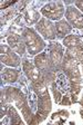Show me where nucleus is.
Returning a JSON list of instances; mask_svg holds the SVG:
<instances>
[{"mask_svg":"<svg viewBox=\"0 0 83 125\" xmlns=\"http://www.w3.org/2000/svg\"><path fill=\"white\" fill-rule=\"evenodd\" d=\"M47 18L49 19H53V20H57V19H60L63 16V7L62 5L60 3H49L45 7L42 9L41 11Z\"/></svg>","mask_w":83,"mask_h":125,"instance_id":"obj_1","label":"nucleus"},{"mask_svg":"<svg viewBox=\"0 0 83 125\" xmlns=\"http://www.w3.org/2000/svg\"><path fill=\"white\" fill-rule=\"evenodd\" d=\"M39 32L44 36L45 38H49V39H53L55 37V26L52 25L51 21H49L47 18H42L41 20L39 21L38 26H37Z\"/></svg>","mask_w":83,"mask_h":125,"instance_id":"obj_2","label":"nucleus"},{"mask_svg":"<svg viewBox=\"0 0 83 125\" xmlns=\"http://www.w3.org/2000/svg\"><path fill=\"white\" fill-rule=\"evenodd\" d=\"M67 18L74 27L83 28V16L73 7H69L67 10Z\"/></svg>","mask_w":83,"mask_h":125,"instance_id":"obj_3","label":"nucleus"},{"mask_svg":"<svg viewBox=\"0 0 83 125\" xmlns=\"http://www.w3.org/2000/svg\"><path fill=\"white\" fill-rule=\"evenodd\" d=\"M39 111L42 113H48L50 112V109H51V101L49 98V94L45 93L43 95H40L39 96Z\"/></svg>","mask_w":83,"mask_h":125,"instance_id":"obj_4","label":"nucleus"},{"mask_svg":"<svg viewBox=\"0 0 83 125\" xmlns=\"http://www.w3.org/2000/svg\"><path fill=\"white\" fill-rule=\"evenodd\" d=\"M1 62L9 66H18L19 65V57L15 52H9L7 54H1Z\"/></svg>","mask_w":83,"mask_h":125,"instance_id":"obj_5","label":"nucleus"},{"mask_svg":"<svg viewBox=\"0 0 83 125\" xmlns=\"http://www.w3.org/2000/svg\"><path fill=\"white\" fill-rule=\"evenodd\" d=\"M67 56L71 58H74L76 59L78 62H83V48L81 45H78V46H74V47H71L68 49L67 52Z\"/></svg>","mask_w":83,"mask_h":125,"instance_id":"obj_6","label":"nucleus"},{"mask_svg":"<svg viewBox=\"0 0 83 125\" xmlns=\"http://www.w3.org/2000/svg\"><path fill=\"white\" fill-rule=\"evenodd\" d=\"M24 42H26L28 47H31V46H33V45L38 44V42H42V40L37 36L32 30H27L26 32H24Z\"/></svg>","mask_w":83,"mask_h":125,"instance_id":"obj_7","label":"nucleus"},{"mask_svg":"<svg viewBox=\"0 0 83 125\" xmlns=\"http://www.w3.org/2000/svg\"><path fill=\"white\" fill-rule=\"evenodd\" d=\"M55 29H57V31H58V34L59 35H67L71 31L70 25L64 20L59 21V22L55 25Z\"/></svg>","mask_w":83,"mask_h":125,"instance_id":"obj_8","label":"nucleus"},{"mask_svg":"<svg viewBox=\"0 0 83 125\" xmlns=\"http://www.w3.org/2000/svg\"><path fill=\"white\" fill-rule=\"evenodd\" d=\"M78 64L79 62L74 58H71L69 56H65L64 58V62H63V69L65 72H69V70L73 69V68H76L78 67Z\"/></svg>","mask_w":83,"mask_h":125,"instance_id":"obj_9","label":"nucleus"},{"mask_svg":"<svg viewBox=\"0 0 83 125\" xmlns=\"http://www.w3.org/2000/svg\"><path fill=\"white\" fill-rule=\"evenodd\" d=\"M34 62H36V66L39 68V69H45L48 66L47 56L44 54H39L34 58Z\"/></svg>","mask_w":83,"mask_h":125,"instance_id":"obj_10","label":"nucleus"},{"mask_svg":"<svg viewBox=\"0 0 83 125\" xmlns=\"http://www.w3.org/2000/svg\"><path fill=\"white\" fill-rule=\"evenodd\" d=\"M3 78L6 79V82H16L18 78V72L15 69H5Z\"/></svg>","mask_w":83,"mask_h":125,"instance_id":"obj_11","label":"nucleus"},{"mask_svg":"<svg viewBox=\"0 0 83 125\" xmlns=\"http://www.w3.org/2000/svg\"><path fill=\"white\" fill-rule=\"evenodd\" d=\"M33 88H34V92H36L39 96L40 95H43V94H45V93H48L47 87H45V84H44V82L42 81V79H40V81L33 83Z\"/></svg>","mask_w":83,"mask_h":125,"instance_id":"obj_12","label":"nucleus"},{"mask_svg":"<svg viewBox=\"0 0 83 125\" xmlns=\"http://www.w3.org/2000/svg\"><path fill=\"white\" fill-rule=\"evenodd\" d=\"M63 45H65L68 48H71V47L80 45V40H79V38L76 36H68L63 40Z\"/></svg>","mask_w":83,"mask_h":125,"instance_id":"obj_13","label":"nucleus"},{"mask_svg":"<svg viewBox=\"0 0 83 125\" xmlns=\"http://www.w3.org/2000/svg\"><path fill=\"white\" fill-rule=\"evenodd\" d=\"M50 59L54 65H59L62 62V52L61 50H52L51 55H50Z\"/></svg>","mask_w":83,"mask_h":125,"instance_id":"obj_14","label":"nucleus"},{"mask_svg":"<svg viewBox=\"0 0 83 125\" xmlns=\"http://www.w3.org/2000/svg\"><path fill=\"white\" fill-rule=\"evenodd\" d=\"M21 112H22V115H23L24 118H26L27 123H28V124H31V121H32V118H33V115L31 114V111H30V107L28 106V104L21 109Z\"/></svg>","mask_w":83,"mask_h":125,"instance_id":"obj_15","label":"nucleus"},{"mask_svg":"<svg viewBox=\"0 0 83 125\" xmlns=\"http://www.w3.org/2000/svg\"><path fill=\"white\" fill-rule=\"evenodd\" d=\"M15 103H16V106L18 107V108H20V109L23 108L27 105V102H26V98H24L23 94L19 93V95L16 97V99H15Z\"/></svg>","mask_w":83,"mask_h":125,"instance_id":"obj_16","label":"nucleus"},{"mask_svg":"<svg viewBox=\"0 0 83 125\" xmlns=\"http://www.w3.org/2000/svg\"><path fill=\"white\" fill-rule=\"evenodd\" d=\"M20 92L18 91L17 88H12V87H9L7 91H6V94H7V97H8L10 101H15L16 97L19 95Z\"/></svg>","mask_w":83,"mask_h":125,"instance_id":"obj_17","label":"nucleus"},{"mask_svg":"<svg viewBox=\"0 0 83 125\" xmlns=\"http://www.w3.org/2000/svg\"><path fill=\"white\" fill-rule=\"evenodd\" d=\"M9 114H10L11 117H12V124H21L22 125V122H21L19 115L17 114L16 109L12 108V107H10V108H9Z\"/></svg>","mask_w":83,"mask_h":125,"instance_id":"obj_18","label":"nucleus"},{"mask_svg":"<svg viewBox=\"0 0 83 125\" xmlns=\"http://www.w3.org/2000/svg\"><path fill=\"white\" fill-rule=\"evenodd\" d=\"M30 79L32 81V83H36V82L40 81L41 78H40V72H39V68L38 67H33V69H32L31 74H30Z\"/></svg>","mask_w":83,"mask_h":125,"instance_id":"obj_19","label":"nucleus"},{"mask_svg":"<svg viewBox=\"0 0 83 125\" xmlns=\"http://www.w3.org/2000/svg\"><path fill=\"white\" fill-rule=\"evenodd\" d=\"M20 42H21L20 38H19L17 35H11V36L8 37V42H9V45H10L11 48H13L15 46H17Z\"/></svg>","mask_w":83,"mask_h":125,"instance_id":"obj_20","label":"nucleus"},{"mask_svg":"<svg viewBox=\"0 0 83 125\" xmlns=\"http://www.w3.org/2000/svg\"><path fill=\"white\" fill-rule=\"evenodd\" d=\"M32 69H33V66L31 65V62H23V70H24V73L27 74L28 77H30V74H31Z\"/></svg>","mask_w":83,"mask_h":125,"instance_id":"obj_21","label":"nucleus"},{"mask_svg":"<svg viewBox=\"0 0 83 125\" xmlns=\"http://www.w3.org/2000/svg\"><path fill=\"white\" fill-rule=\"evenodd\" d=\"M67 74H68V76H69L70 78H73V77H81V74H80V72H79L78 67H76V68H73V69L69 70V72H67Z\"/></svg>","mask_w":83,"mask_h":125,"instance_id":"obj_22","label":"nucleus"},{"mask_svg":"<svg viewBox=\"0 0 83 125\" xmlns=\"http://www.w3.org/2000/svg\"><path fill=\"white\" fill-rule=\"evenodd\" d=\"M81 89V84H74L71 83V91H72L73 94H78Z\"/></svg>","mask_w":83,"mask_h":125,"instance_id":"obj_23","label":"nucleus"},{"mask_svg":"<svg viewBox=\"0 0 83 125\" xmlns=\"http://www.w3.org/2000/svg\"><path fill=\"white\" fill-rule=\"evenodd\" d=\"M53 94H54L55 102H57V103H60V99H61V94H60V92L55 91V88H53Z\"/></svg>","mask_w":83,"mask_h":125,"instance_id":"obj_24","label":"nucleus"},{"mask_svg":"<svg viewBox=\"0 0 83 125\" xmlns=\"http://www.w3.org/2000/svg\"><path fill=\"white\" fill-rule=\"evenodd\" d=\"M71 83H74V84H81V77H73L70 78Z\"/></svg>","mask_w":83,"mask_h":125,"instance_id":"obj_25","label":"nucleus"},{"mask_svg":"<svg viewBox=\"0 0 83 125\" xmlns=\"http://www.w3.org/2000/svg\"><path fill=\"white\" fill-rule=\"evenodd\" d=\"M10 52V49H9L8 46H1V54H7V52Z\"/></svg>","mask_w":83,"mask_h":125,"instance_id":"obj_26","label":"nucleus"},{"mask_svg":"<svg viewBox=\"0 0 83 125\" xmlns=\"http://www.w3.org/2000/svg\"><path fill=\"white\" fill-rule=\"evenodd\" d=\"M61 104H62V105H70L71 102L69 101V98H68V97H63L62 101H61Z\"/></svg>","mask_w":83,"mask_h":125,"instance_id":"obj_27","label":"nucleus"},{"mask_svg":"<svg viewBox=\"0 0 83 125\" xmlns=\"http://www.w3.org/2000/svg\"><path fill=\"white\" fill-rule=\"evenodd\" d=\"M75 5H76V7H78L80 10L83 11V1H78V2L75 3Z\"/></svg>","mask_w":83,"mask_h":125,"instance_id":"obj_28","label":"nucleus"},{"mask_svg":"<svg viewBox=\"0 0 83 125\" xmlns=\"http://www.w3.org/2000/svg\"><path fill=\"white\" fill-rule=\"evenodd\" d=\"M78 99H76V94H73L72 95V102H76Z\"/></svg>","mask_w":83,"mask_h":125,"instance_id":"obj_29","label":"nucleus"},{"mask_svg":"<svg viewBox=\"0 0 83 125\" xmlns=\"http://www.w3.org/2000/svg\"><path fill=\"white\" fill-rule=\"evenodd\" d=\"M80 113H81V116H82V118H83V108L81 109V112H80Z\"/></svg>","mask_w":83,"mask_h":125,"instance_id":"obj_30","label":"nucleus"},{"mask_svg":"<svg viewBox=\"0 0 83 125\" xmlns=\"http://www.w3.org/2000/svg\"><path fill=\"white\" fill-rule=\"evenodd\" d=\"M82 66H83V62H82Z\"/></svg>","mask_w":83,"mask_h":125,"instance_id":"obj_31","label":"nucleus"}]
</instances>
